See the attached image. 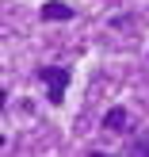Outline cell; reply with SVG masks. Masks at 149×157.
Masks as SVG:
<instances>
[{"instance_id": "6da1fadb", "label": "cell", "mask_w": 149, "mask_h": 157, "mask_svg": "<svg viewBox=\"0 0 149 157\" xmlns=\"http://www.w3.org/2000/svg\"><path fill=\"white\" fill-rule=\"evenodd\" d=\"M38 81L46 84V100H50L54 107H61V104H65V88H69V81H73V73L61 69V65H42V69H38Z\"/></svg>"}, {"instance_id": "7a4b0ae2", "label": "cell", "mask_w": 149, "mask_h": 157, "mask_svg": "<svg viewBox=\"0 0 149 157\" xmlns=\"http://www.w3.org/2000/svg\"><path fill=\"white\" fill-rule=\"evenodd\" d=\"M42 19H50V23H65V19H73V8L61 4V0H46V4H42Z\"/></svg>"}, {"instance_id": "277c9868", "label": "cell", "mask_w": 149, "mask_h": 157, "mask_svg": "<svg viewBox=\"0 0 149 157\" xmlns=\"http://www.w3.org/2000/svg\"><path fill=\"white\" fill-rule=\"evenodd\" d=\"M126 153H142V157H149V138H134V142L126 146Z\"/></svg>"}, {"instance_id": "3957f363", "label": "cell", "mask_w": 149, "mask_h": 157, "mask_svg": "<svg viewBox=\"0 0 149 157\" xmlns=\"http://www.w3.org/2000/svg\"><path fill=\"white\" fill-rule=\"evenodd\" d=\"M126 107H111V111L103 115V130H115V134H122V130H126Z\"/></svg>"}]
</instances>
